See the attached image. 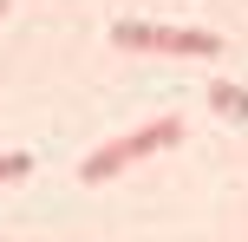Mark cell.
Wrapping results in <instances>:
<instances>
[{"label":"cell","instance_id":"4","mask_svg":"<svg viewBox=\"0 0 248 242\" xmlns=\"http://www.w3.org/2000/svg\"><path fill=\"white\" fill-rule=\"evenodd\" d=\"M20 177H33V157H26V151H7V157H0V183H20Z\"/></svg>","mask_w":248,"mask_h":242},{"label":"cell","instance_id":"1","mask_svg":"<svg viewBox=\"0 0 248 242\" xmlns=\"http://www.w3.org/2000/svg\"><path fill=\"white\" fill-rule=\"evenodd\" d=\"M170 144H183V118H150V125H137V131H124V138L98 144V151L78 164V177H85V183H111V177H124L131 164L170 151Z\"/></svg>","mask_w":248,"mask_h":242},{"label":"cell","instance_id":"3","mask_svg":"<svg viewBox=\"0 0 248 242\" xmlns=\"http://www.w3.org/2000/svg\"><path fill=\"white\" fill-rule=\"evenodd\" d=\"M209 105L229 118V125H248V85H229V79H216V85H209Z\"/></svg>","mask_w":248,"mask_h":242},{"label":"cell","instance_id":"5","mask_svg":"<svg viewBox=\"0 0 248 242\" xmlns=\"http://www.w3.org/2000/svg\"><path fill=\"white\" fill-rule=\"evenodd\" d=\"M0 13H7V0H0Z\"/></svg>","mask_w":248,"mask_h":242},{"label":"cell","instance_id":"2","mask_svg":"<svg viewBox=\"0 0 248 242\" xmlns=\"http://www.w3.org/2000/svg\"><path fill=\"white\" fill-rule=\"evenodd\" d=\"M111 46L124 52H163V59H216L222 33H202V26H150V20H118Z\"/></svg>","mask_w":248,"mask_h":242}]
</instances>
